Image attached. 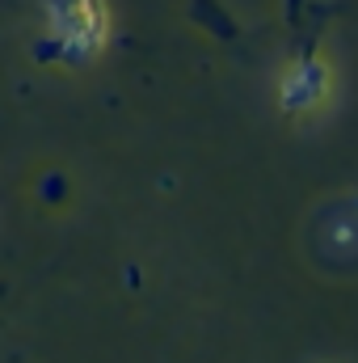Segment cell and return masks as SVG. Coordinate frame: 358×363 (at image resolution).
<instances>
[{"mask_svg":"<svg viewBox=\"0 0 358 363\" xmlns=\"http://www.w3.org/2000/svg\"><path fill=\"white\" fill-rule=\"evenodd\" d=\"M51 21L55 30H64V51L68 55H85L93 43L101 38V4L97 0H51Z\"/></svg>","mask_w":358,"mask_h":363,"instance_id":"1","label":"cell"}]
</instances>
